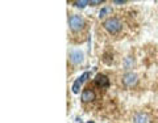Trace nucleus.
<instances>
[{
	"label": "nucleus",
	"instance_id": "f257e3e1",
	"mask_svg": "<svg viewBox=\"0 0 158 123\" xmlns=\"http://www.w3.org/2000/svg\"><path fill=\"white\" fill-rule=\"evenodd\" d=\"M103 26L105 28V30H108L111 33V34H116V33H119L121 30V21L119 20V18L116 17H112V18H108V20L104 21Z\"/></svg>",
	"mask_w": 158,
	"mask_h": 123
},
{
	"label": "nucleus",
	"instance_id": "f03ea898",
	"mask_svg": "<svg viewBox=\"0 0 158 123\" xmlns=\"http://www.w3.org/2000/svg\"><path fill=\"white\" fill-rule=\"evenodd\" d=\"M69 25H70V29L73 32H82L86 26V22L82 16L73 14V16H70V18H69Z\"/></svg>",
	"mask_w": 158,
	"mask_h": 123
},
{
	"label": "nucleus",
	"instance_id": "7ed1b4c3",
	"mask_svg": "<svg viewBox=\"0 0 158 123\" xmlns=\"http://www.w3.org/2000/svg\"><path fill=\"white\" fill-rule=\"evenodd\" d=\"M137 75H134V73H132V72H128L124 75L123 77V83L124 85H127V87H133L134 84L137 83Z\"/></svg>",
	"mask_w": 158,
	"mask_h": 123
},
{
	"label": "nucleus",
	"instance_id": "20e7f679",
	"mask_svg": "<svg viewBox=\"0 0 158 123\" xmlns=\"http://www.w3.org/2000/svg\"><path fill=\"white\" fill-rule=\"evenodd\" d=\"M95 84L100 88H108L110 87V80L105 75H101V73H97L95 76Z\"/></svg>",
	"mask_w": 158,
	"mask_h": 123
},
{
	"label": "nucleus",
	"instance_id": "39448f33",
	"mask_svg": "<svg viewBox=\"0 0 158 123\" xmlns=\"http://www.w3.org/2000/svg\"><path fill=\"white\" fill-rule=\"evenodd\" d=\"M70 60H71V63H74V64H79V63H82V62H83V53L79 51V50L71 51Z\"/></svg>",
	"mask_w": 158,
	"mask_h": 123
},
{
	"label": "nucleus",
	"instance_id": "423d86ee",
	"mask_svg": "<svg viewBox=\"0 0 158 123\" xmlns=\"http://www.w3.org/2000/svg\"><path fill=\"white\" fill-rule=\"evenodd\" d=\"M95 100V92L92 91V89H84L83 93H82V101L83 102H91Z\"/></svg>",
	"mask_w": 158,
	"mask_h": 123
},
{
	"label": "nucleus",
	"instance_id": "0eeeda50",
	"mask_svg": "<svg viewBox=\"0 0 158 123\" xmlns=\"http://www.w3.org/2000/svg\"><path fill=\"white\" fill-rule=\"evenodd\" d=\"M134 123H148V118H146L145 114L138 113L134 115Z\"/></svg>",
	"mask_w": 158,
	"mask_h": 123
},
{
	"label": "nucleus",
	"instance_id": "6e6552de",
	"mask_svg": "<svg viewBox=\"0 0 158 123\" xmlns=\"http://www.w3.org/2000/svg\"><path fill=\"white\" fill-rule=\"evenodd\" d=\"M108 13H111V7H108V5H105L103 7V8L100 9V13H99V17H104L105 14H108Z\"/></svg>",
	"mask_w": 158,
	"mask_h": 123
},
{
	"label": "nucleus",
	"instance_id": "1a4fd4ad",
	"mask_svg": "<svg viewBox=\"0 0 158 123\" xmlns=\"http://www.w3.org/2000/svg\"><path fill=\"white\" fill-rule=\"evenodd\" d=\"M87 4H90V2H86V0H81V2H75V7L78 8H84Z\"/></svg>",
	"mask_w": 158,
	"mask_h": 123
},
{
	"label": "nucleus",
	"instance_id": "9d476101",
	"mask_svg": "<svg viewBox=\"0 0 158 123\" xmlns=\"http://www.w3.org/2000/svg\"><path fill=\"white\" fill-rule=\"evenodd\" d=\"M81 85H82V83H81V80L78 79V80L74 83V85H73V92H74V93H78V92H79V88H81Z\"/></svg>",
	"mask_w": 158,
	"mask_h": 123
},
{
	"label": "nucleus",
	"instance_id": "9b49d317",
	"mask_svg": "<svg viewBox=\"0 0 158 123\" xmlns=\"http://www.w3.org/2000/svg\"><path fill=\"white\" fill-rule=\"evenodd\" d=\"M88 77H90V72H84L83 75H82L81 77H79V80H81V83H84V81L87 80Z\"/></svg>",
	"mask_w": 158,
	"mask_h": 123
},
{
	"label": "nucleus",
	"instance_id": "f8f14e48",
	"mask_svg": "<svg viewBox=\"0 0 158 123\" xmlns=\"http://www.w3.org/2000/svg\"><path fill=\"white\" fill-rule=\"evenodd\" d=\"M100 3H101L100 0H91V2H90V4L94 5V4H100Z\"/></svg>",
	"mask_w": 158,
	"mask_h": 123
},
{
	"label": "nucleus",
	"instance_id": "ddd939ff",
	"mask_svg": "<svg viewBox=\"0 0 158 123\" xmlns=\"http://www.w3.org/2000/svg\"><path fill=\"white\" fill-rule=\"evenodd\" d=\"M115 4H124V3H125V2H124V0H115Z\"/></svg>",
	"mask_w": 158,
	"mask_h": 123
},
{
	"label": "nucleus",
	"instance_id": "4468645a",
	"mask_svg": "<svg viewBox=\"0 0 158 123\" xmlns=\"http://www.w3.org/2000/svg\"><path fill=\"white\" fill-rule=\"evenodd\" d=\"M91 123H92V122H91Z\"/></svg>",
	"mask_w": 158,
	"mask_h": 123
}]
</instances>
